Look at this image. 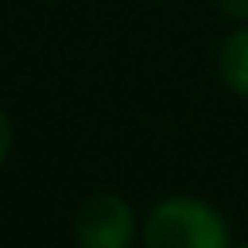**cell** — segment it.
<instances>
[{
  "label": "cell",
  "instance_id": "obj_1",
  "mask_svg": "<svg viewBox=\"0 0 248 248\" xmlns=\"http://www.w3.org/2000/svg\"><path fill=\"white\" fill-rule=\"evenodd\" d=\"M146 248H231L224 214L201 197H167L143 224Z\"/></svg>",
  "mask_w": 248,
  "mask_h": 248
},
{
  "label": "cell",
  "instance_id": "obj_2",
  "mask_svg": "<svg viewBox=\"0 0 248 248\" xmlns=\"http://www.w3.org/2000/svg\"><path fill=\"white\" fill-rule=\"evenodd\" d=\"M136 238V211L119 194H92L75 214L78 248H129Z\"/></svg>",
  "mask_w": 248,
  "mask_h": 248
},
{
  "label": "cell",
  "instance_id": "obj_3",
  "mask_svg": "<svg viewBox=\"0 0 248 248\" xmlns=\"http://www.w3.org/2000/svg\"><path fill=\"white\" fill-rule=\"evenodd\" d=\"M217 72H221V82L248 99V24H238L224 41H221V51H217Z\"/></svg>",
  "mask_w": 248,
  "mask_h": 248
},
{
  "label": "cell",
  "instance_id": "obj_4",
  "mask_svg": "<svg viewBox=\"0 0 248 248\" xmlns=\"http://www.w3.org/2000/svg\"><path fill=\"white\" fill-rule=\"evenodd\" d=\"M217 7L224 17L238 21V24H248V0H217Z\"/></svg>",
  "mask_w": 248,
  "mask_h": 248
},
{
  "label": "cell",
  "instance_id": "obj_5",
  "mask_svg": "<svg viewBox=\"0 0 248 248\" xmlns=\"http://www.w3.org/2000/svg\"><path fill=\"white\" fill-rule=\"evenodd\" d=\"M11 143H14V129H11L7 112L0 109V167H4V160L11 156Z\"/></svg>",
  "mask_w": 248,
  "mask_h": 248
},
{
  "label": "cell",
  "instance_id": "obj_6",
  "mask_svg": "<svg viewBox=\"0 0 248 248\" xmlns=\"http://www.w3.org/2000/svg\"><path fill=\"white\" fill-rule=\"evenodd\" d=\"M238 248H248V245H238Z\"/></svg>",
  "mask_w": 248,
  "mask_h": 248
}]
</instances>
